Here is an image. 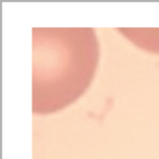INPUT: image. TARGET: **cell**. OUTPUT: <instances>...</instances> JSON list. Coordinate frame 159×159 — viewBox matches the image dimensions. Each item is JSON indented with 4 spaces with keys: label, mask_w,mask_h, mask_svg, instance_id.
Returning <instances> with one entry per match:
<instances>
[{
    "label": "cell",
    "mask_w": 159,
    "mask_h": 159,
    "mask_svg": "<svg viewBox=\"0 0 159 159\" xmlns=\"http://www.w3.org/2000/svg\"><path fill=\"white\" fill-rule=\"evenodd\" d=\"M98 61L94 29H33V112H56L81 97L93 81Z\"/></svg>",
    "instance_id": "1"
}]
</instances>
